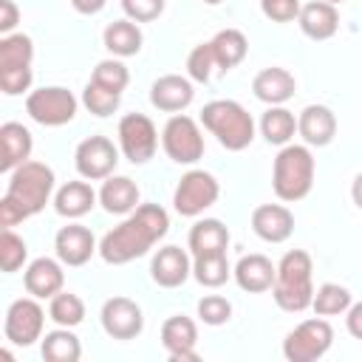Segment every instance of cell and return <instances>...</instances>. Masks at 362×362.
<instances>
[{
    "mask_svg": "<svg viewBox=\"0 0 362 362\" xmlns=\"http://www.w3.org/2000/svg\"><path fill=\"white\" fill-rule=\"evenodd\" d=\"M170 232V215L158 204H139L119 226L99 240V257L110 266H124L144 257Z\"/></svg>",
    "mask_w": 362,
    "mask_h": 362,
    "instance_id": "1",
    "label": "cell"
},
{
    "mask_svg": "<svg viewBox=\"0 0 362 362\" xmlns=\"http://www.w3.org/2000/svg\"><path fill=\"white\" fill-rule=\"evenodd\" d=\"M54 170L42 161H23L8 173V187L0 198V226L11 229L45 209L54 195Z\"/></svg>",
    "mask_w": 362,
    "mask_h": 362,
    "instance_id": "2",
    "label": "cell"
},
{
    "mask_svg": "<svg viewBox=\"0 0 362 362\" xmlns=\"http://www.w3.org/2000/svg\"><path fill=\"white\" fill-rule=\"evenodd\" d=\"M311 272H314V263L305 249H291L280 257L277 277L272 286V297H274L277 308H283L288 314H300V311L311 308V300H314Z\"/></svg>",
    "mask_w": 362,
    "mask_h": 362,
    "instance_id": "3",
    "label": "cell"
},
{
    "mask_svg": "<svg viewBox=\"0 0 362 362\" xmlns=\"http://www.w3.org/2000/svg\"><path fill=\"white\" fill-rule=\"evenodd\" d=\"M201 124L229 153H240L255 141V119L235 99H212L201 107Z\"/></svg>",
    "mask_w": 362,
    "mask_h": 362,
    "instance_id": "4",
    "label": "cell"
},
{
    "mask_svg": "<svg viewBox=\"0 0 362 362\" xmlns=\"http://www.w3.org/2000/svg\"><path fill=\"white\" fill-rule=\"evenodd\" d=\"M314 173H317V164H314L311 147L308 144H286V147H280V153L274 156V164H272V189L286 204L303 201L314 187Z\"/></svg>",
    "mask_w": 362,
    "mask_h": 362,
    "instance_id": "5",
    "label": "cell"
},
{
    "mask_svg": "<svg viewBox=\"0 0 362 362\" xmlns=\"http://www.w3.org/2000/svg\"><path fill=\"white\" fill-rule=\"evenodd\" d=\"M34 40L28 34H6L0 37V90L6 96H20L31 90L34 71Z\"/></svg>",
    "mask_w": 362,
    "mask_h": 362,
    "instance_id": "6",
    "label": "cell"
},
{
    "mask_svg": "<svg viewBox=\"0 0 362 362\" xmlns=\"http://www.w3.org/2000/svg\"><path fill=\"white\" fill-rule=\"evenodd\" d=\"M334 345V328L328 317H311L303 320L297 328H291L283 339V356L288 362H317L322 359Z\"/></svg>",
    "mask_w": 362,
    "mask_h": 362,
    "instance_id": "7",
    "label": "cell"
},
{
    "mask_svg": "<svg viewBox=\"0 0 362 362\" xmlns=\"http://www.w3.org/2000/svg\"><path fill=\"white\" fill-rule=\"evenodd\" d=\"M79 99L62 85H45L25 96V113L42 127H62L74 122Z\"/></svg>",
    "mask_w": 362,
    "mask_h": 362,
    "instance_id": "8",
    "label": "cell"
},
{
    "mask_svg": "<svg viewBox=\"0 0 362 362\" xmlns=\"http://www.w3.org/2000/svg\"><path fill=\"white\" fill-rule=\"evenodd\" d=\"M161 147L175 164H195L204 156V133L187 113H173L161 127Z\"/></svg>",
    "mask_w": 362,
    "mask_h": 362,
    "instance_id": "9",
    "label": "cell"
},
{
    "mask_svg": "<svg viewBox=\"0 0 362 362\" xmlns=\"http://www.w3.org/2000/svg\"><path fill=\"white\" fill-rule=\"evenodd\" d=\"M119 150L130 164H147L158 150V130L144 113H124L116 127Z\"/></svg>",
    "mask_w": 362,
    "mask_h": 362,
    "instance_id": "10",
    "label": "cell"
},
{
    "mask_svg": "<svg viewBox=\"0 0 362 362\" xmlns=\"http://www.w3.org/2000/svg\"><path fill=\"white\" fill-rule=\"evenodd\" d=\"M221 195V184L206 170H189L181 175L173 192V206L184 218H198L204 209H209Z\"/></svg>",
    "mask_w": 362,
    "mask_h": 362,
    "instance_id": "11",
    "label": "cell"
},
{
    "mask_svg": "<svg viewBox=\"0 0 362 362\" xmlns=\"http://www.w3.org/2000/svg\"><path fill=\"white\" fill-rule=\"evenodd\" d=\"M45 331V311L37 303V297H20L8 305L6 320H3V334L11 345H34L37 339H42Z\"/></svg>",
    "mask_w": 362,
    "mask_h": 362,
    "instance_id": "12",
    "label": "cell"
},
{
    "mask_svg": "<svg viewBox=\"0 0 362 362\" xmlns=\"http://www.w3.org/2000/svg\"><path fill=\"white\" fill-rule=\"evenodd\" d=\"M76 173L88 181H105L116 173L119 164V147L107 136H88L76 144L74 153Z\"/></svg>",
    "mask_w": 362,
    "mask_h": 362,
    "instance_id": "13",
    "label": "cell"
},
{
    "mask_svg": "<svg viewBox=\"0 0 362 362\" xmlns=\"http://www.w3.org/2000/svg\"><path fill=\"white\" fill-rule=\"evenodd\" d=\"M99 320H102V331L110 337V339H136L141 331H144V314H141V305L130 297H110L105 300L102 311H99Z\"/></svg>",
    "mask_w": 362,
    "mask_h": 362,
    "instance_id": "14",
    "label": "cell"
},
{
    "mask_svg": "<svg viewBox=\"0 0 362 362\" xmlns=\"http://www.w3.org/2000/svg\"><path fill=\"white\" fill-rule=\"evenodd\" d=\"M161 345L170 362H198V325L187 314H173L161 322Z\"/></svg>",
    "mask_w": 362,
    "mask_h": 362,
    "instance_id": "15",
    "label": "cell"
},
{
    "mask_svg": "<svg viewBox=\"0 0 362 362\" xmlns=\"http://www.w3.org/2000/svg\"><path fill=\"white\" fill-rule=\"evenodd\" d=\"M195 99V88L189 76L164 74L150 85V105L161 113H184Z\"/></svg>",
    "mask_w": 362,
    "mask_h": 362,
    "instance_id": "16",
    "label": "cell"
},
{
    "mask_svg": "<svg viewBox=\"0 0 362 362\" xmlns=\"http://www.w3.org/2000/svg\"><path fill=\"white\" fill-rule=\"evenodd\" d=\"M54 252H57V257H59L65 266L76 269V266H85V263L93 257V252H99V246H96V238H93V232H90L88 226H82V223H68V226H62V229L57 232V238H54Z\"/></svg>",
    "mask_w": 362,
    "mask_h": 362,
    "instance_id": "17",
    "label": "cell"
},
{
    "mask_svg": "<svg viewBox=\"0 0 362 362\" xmlns=\"http://www.w3.org/2000/svg\"><path fill=\"white\" fill-rule=\"evenodd\" d=\"M192 274V260L181 246H161L150 260V277L161 288H178Z\"/></svg>",
    "mask_w": 362,
    "mask_h": 362,
    "instance_id": "18",
    "label": "cell"
},
{
    "mask_svg": "<svg viewBox=\"0 0 362 362\" xmlns=\"http://www.w3.org/2000/svg\"><path fill=\"white\" fill-rule=\"evenodd\" d=\"M62 260L57 257H37V260H31L28 266H25V272H23V286H25V291L31 294V297H37V300H51L54 294H59L62 291V286H65V272H62Z\"/></svg>",
    "mask_w": 362,
    "mask_h": 362,
    "instance_id": "19",
    "label": "cell"
},
{
    "mask_svg": "<svg viewBox=\"0 0 362 362\" xmlns=\"http://www.w3.org/2000/svg\"><path fill=\"white\" fill-rule=\"evenodd\" d=\"M252 232L266 243H283L294 232V215L286 204H260L252 209Z\"/></svg>",
    "mask_w": 362,
    "mask_h": 362,
    "instance_id": "20",
    "label": "cell"
},
{
    "mask_svg": "<svg viewBox=\"0 0 362 362\" xmlns=\"http://www.w3.org/2000/svg\"><path fill=\"white\" fill-rule=\"evenodd\" d=\"M294 90H297L294 74L280 65H269V68L257 71L252 79V93L263 105H286L294 96Z\"/></svg>",
    "mask_w": 362,
    "mask_h": 362,
    "instance_id": "21",
    "label": "cell"
},
{
    "mask_svg": "<svg viewBox=\"0 0 362 362\" xmlns=\"http://www.w3.org/2000/svg\"><path fill=\"white\" fill-rule=\"evenodd\" d=\"M232 277L235 283L249 291V294H263V291H272L274 286V277H277V266L266 257V255H243L235 266H232Z\"/></svg>",
    "mask_w": 362,
    "mask_h": 362,
    "instance_id": "22",
    "label": "cell"
},
{
    "mask_svg": "<svg viewBox=\"0 0 362 362\" xmlns=\"http://www.w3.org/2000/svg\"><path fill=\"white\" fill-rule=\"evenodd\" d=\"M297 133L308 147H325L337 136V116L325 105H305L297 116Z\"/></svg>",
    "mask_w": 362,
    "mask_h": 362,
    "instance_id": "23",
    "label": "cell"
},
{
    "mask_svg": "<svg viewBox=\"0 0 362 362\" xmlns=\"http://www.w3.org/2000/svg\"><path fill=\"white\" fill-rule=\"evenodd\" d=\"M31 150H34V139L25 124L20 122L0 124V173H11L23 161H28Z\"/></svg>",
    "mask_w": 362,
    "mask_h": 362,
    "instance_id": "24",
    "label": "cell"
},
{
    "mask_svg": "<svg viewBox=\"0 0 362 362\" xmlns=\"http://www.w3.org/2000/svg\"><path fill=\"white\" fill-rule=\"evenodd\" d=\"M297 23H300V31L308 40L322 42V40H331L337 34V28H339V11H337V6H331L325 0H311V3H305L300 8Z\"/></svg>",
    "mask_w": 362,
    "mask_h": 362,
    "instance_id": "25",
    "label": "cell"
},
{
    "mask_svg": "<svg viewBox=\"0 0 362 362\" xmlns=\"http://www.w3.org/2000/svg\"><path fill=\"white\" fill-rule=\"evenodd\" d=\"M96 201H99V192L88 184V178L68 181L54 192V209H57V215H62L68 221H76V218L88 215L96 206Z\"/></svg>",
    "mask_w": 362,
    "mask_h": 362,
    "instance_id": "26",
    "label": "cell"
},
{
    "mask_svg": "<svg viewBox=\"0 0 362 362\" xmlns=\"http://www.w3.org/2000/svg\"><path fill=\"white\" fill-rule=\"evenodd\" d=\"M99 204L110 215H130L141 204V192H139V187H136L133 178H127V175H110V178L102 181Z\"/></svg>",
    "mask_w": 362,
    "mask_h": 362,
    "instance_id": "27",
    "label": "cell"
},
{
    "mask_svg": "<svg viewBox=\"0 0 362 362\" xmlns=\"http://www.w3.org/2000/svg\"><path fill=\"white\" fill-rule=\"evenodd\" d=\"M187 249L192 252V257L221 255L229 249V229L218 218H201L192 223V229L187 235Z\"/></svg>",
    "mask_w": 362,
    "mask_h": 362,
    "instance_id": "28",
    "label": "cell"
},
{
    "mask_svg": "<svg viewBox=\"0 0 362 362\" xmlns=\"http://www.w3.org/2000/svg\"><path fill=\"white\" fill-rule=\"evenodd\" d=\"M102 42H105V48H107L113 57L124 59V57H136V54L141 51L144 34H141L139 23H133V20L124 17V20H113V23L105 25Z\"/></svg>",
    "mask_w": 362,
    "mask_h": 362,
    "instance_id": "29",
    "label": "cell"
},
{
    "mask_svg": "<svg viewBox=\"0 0 362 362\" xmlns=\"http://www.w3.org/2000/svg\"><path fill=\"white\" fill-rule=\"evenodd\" d=\"M209 42H212V51H215V62L223 74L238 68L249 54V40L240 28H221Z\"/></svg>",
    "mask_w": 362,
    "mask_h": 362,
    "instance_id": "30",
    "label": "cell"
},
{
    "mask_svg": "<svg viewBox=\"0 0 362 362\" xmlns=\"http://www.w3.org/2000/svg\"><path fill=\"white\" fill-rule=\"evenodd\" d=\"M40 351H42V359L45 362H79L82 342H79V337L71 328L57 325L54 331H45L42 334Z\"/></svg>",
    "mask_w": 362,
    "mask_h": 362,
    "instance_id": "31",
    "label": "cell"
},
{
    "mask_svg": "<svg viewBox=\"0 0 362 362\" xmlns=\"http://www.w3.org/2000/svg\"><path fill=\"white\" fill-rule=\"evenodd\" d=\"M294 133H297V116L283 105H269L266 113L260 116V136L269 144L286 147V144H291Z\"/></svg>",
    "mask_w": 362,
    "mask_h": 362,
    "instance_id": "32",
    "label": "cell"
},
{
    "mask_svg": "<svg viewBox=\"0 0 362 362\" xmlns=\"http://www.w3.org/2000/svg\"><path fill=\"white\" fill-rule=\"evenodd\" d=\"M192 277H195L204 288H221V286L232 277V266H229V260H226V252L192 257Z\"/></svg>",
    "mask_w": 362,
    "mask_h": 362,
    "instance_id": "33",
    "label": "cell"
},
{
    "mask_svg": "<svg viewBox=\"0 0 362 362\" xmlns=\"http://www.w3.org/2000/svg\"><path fill=\"white\" fill-rule=\"evenodd\" d=\"M354 297L345 286L339 283H322L314 288V300H311V311L317 317H337V314H345L351 308Z\"/></svg>",
    "mask_w": 362,
    "mask_h": 362,
    "instance_id": "34",
    "label": "cell"
},
{
    "mask_svg": "<svg viewBox=\"0 0 362 362\" xmlns=\"http://www.w3.org/2000/svg\"><path fill=\"white\" fill-rule=\"evenodd\" d=\"M48 320H54L57 325L65 328H76L85 320V303L79 294L74 291H59L48 300Z\"/></svg>",
    "mask_w": 362,
    "mask_h": 362,
    "instance_id": "35",
    "label": "cell"
},
{
    "mask_svg": "<svg viewBox=\"0 0 362 362\" xmlns=\"http://www.w3.org/2000/svg\"><path fill=\"white\" fill-rule=\"evenodd\" d=\"M25 260H28L25 240L14 229H3V235H0V269L6 274H14L25 266Z\"/></svg>",
    "mask_w": 362,
    "mask_h": 362,
    "instance_id": "36",
    "label": "cell"
},
{
    "mask_svg": "<svg viewBox=\"0 0 362 362\" xmlns=\"http://www.w3.org/2000/svg\"><path fill=\"white\" fill-rule=\"evenodd\" d=\"M90 82H96V85H102L107 90L122 93L127 88V82H130V71H127V65L119 57H110V59L96 62V68L90 74Z\"/></svg>",
    "mask_w": 362,
    "mask_h": 362,
    "instance_id": "37",
    "label": "cell"
},
{
    "mask_svg": "<svg viewBox=\"0 0 362 362\" xmlns=\"http://www.w3.org/2000/svg\"><path fill=\"white\" fill-rule=\"evenodd\" d=\"M82 105H85L93 116L105 119V116H110V113L119 110V105H122V93L107 90V88H102V85H96V82H88L85 90H82Z\"/></svg>",
    "mask_w": 362,
    "mask_h": 362,
    "instance_id": "38",
    "label": "cell"
},
{
    "mask_svg": "<svg viewBox=\"0 0 362 362\" xmlns=\"http://www.w3.org/2000/svg\"><path fill=\"white\" fill-rule=\"evenodd\" d=\"M212 68H218L212 42H201V45H195V48L189 51V57H187V76H189L192 82H209Z\"/></svg>",
    "mask_w": 362,
    "mask_h": 362,
    "instance_id": "39",
    "label": "cell"
},
{
    "mask_svg": "<svg viewBox=\"0 0 362 362\" xmlns=\"http://www.w3.org/2000/svg\"><path fill=\"white\" fill-rule=\"evenodd\" d=\"M198 320L204 325H226L232 320V303L221 294H204L198 300Z\"/></svg>",
    "mask_w": 362,
    "mask_h": 362,
    "instance_id": "40",
    "label": "cell"
},
{
    "mask_svg": "<svg viewBox=\"0 0 362 362\" xmlns=\"http://www.w3.org/2000/svg\"><path fill=\"white\" fill-rule=\"evenodd\" d=\"M164 0H122V11L133 23H153L164 14Z\"/></svg>",
    "mask_w": 362,
    "mask_h": 362,
    "instance_id": "41",
    "label": "cell"
},
{
    "mask_svg": "<svg viewBox=\"0 0 362 362\" xmlns=\"http://www.w3.org/2000/svg\"><path fill=\"white\" fill-rule=\"evenodd\" d=\"M300 0H260V11L272 23H291L300 17Z\"/></svg>",
    "mask_w": 362,
    "mask_h": 362,
    "instance_id": "42",
    "label": "cell"
},
{
    "mask_svg": "<svg viewBox=\"0 0 362 362\" xmlns=\"http://www.w3.org/2000/svg\"><path fill=\"white\" fill-rule=\"evenodd\" d=\"M17 23H20V8H17V3H14V0H0V34H3V37H6V34H14Z\"/></svg>",
    "mask_w": 362,
    "mask_h": 362,
    "instance_id": "43",
    "label": "cell"
},
{
    "mask_svg": "<svg viewBox=\"0 0 362 362\" xmlns=\"http://www.w3.org/2000/svg\"><path fill=\"white\" fill-rule=\"evenodd\" d=\"M345 328L354 339H362V300L351 303V308L345 311Z\"/></svg>",
    "mask_w": 362,
    "mask_h": 362,
    "instance_id": "44",
    "label": "cell"
},
{
    "mask_svg": "<svg viewBox=\"0 0 362 362\" xmlns=\"http://www.w3.org/2000/svg\"><path fill=\"white\" fill-rule=\"evenodd\" d=\"M105 3H107V0H71L74 11H79V14H85V17L99 14V11L105 8Z\"/></svg>",
    "mask_w": 362,
    "mask_h": 362,
    "instance_id": "45",
    "label": "cell"
},
{
    "mask_svg": "<svg viewBox=\"0 0 362 362\" xmlns=\"http://www.w3.org/2000/svg\"><path fill=\"white\" fill-rule=\"evenodd\" d=\"M351 198H354V204L362 209V173H356V178L351 181Z\"/></svg>",
    "mask_w": 362,
    "mask_h": 362,
    "instance_id": "46",
    "label": "cell"
},
{
    "mask_svg": "<svg viewBox=\"0 0 362 362\" xmlns=\"http://www.w3.org/2000/svg\"><path fill=\"white\" fill-rule=\"evenodd\" d=\"M201 3H206V6H218V3H223V0H201Z\"/></svg>",
    "mask_w": 362,
    "mask_h": 362,
    "instance_id": "47",
    "label": "cell"
},
{
    "mask_svg": "<svg viewBox=\"0 0 362 362\" xmlns=\"http://www.w3.org/2000/svg\"><path fill=\"white\" fill-rule=\"evenodd\" d=\"M325 3H331V6H339V3H345V0H325Z\"/></svg>",
    "mask_w": 362,
    "mask_h": 362,
    "instance_id": "48",
    "label": "cell"
}]
</instances>
